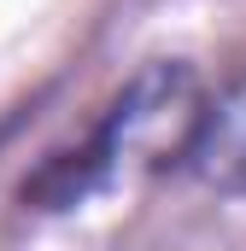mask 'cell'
<instances>
[{
    "instance_id": "1",
    "label": "cell",
    "mask_w": 246,
    "mask_h": 251,
    "mask_svg": "<svg viewBox=\"0 0 246 251\" xmlns=\"http://www.w3.org/2000/svg\"><path fill=\"white\" fill-rule=\"evenodd\" d=\"M205 128V94L187 64H147L118 100L106 105L100 128L76 146L59 152L35 181H24V199L41 210H70L106 187H129L141 176H158L193 152Z\"/></svg>"
},
{
    "instance_id": "2",
    "label": "cell",
    "mask_w": 246,
    "mask_h": 251,
    "mask_svg": "<svg viewBox=\"0 0 246 251\" xmlns=\"http://www.w3.org/2000/svg\"><path fill=\"white\" fill-rule=\"evenodd\" d=\"M187 158L205 170V181H217V187H246V82L217 105V111H205V128H199V140H193Z\"/></svg>"
}]
</instances>
